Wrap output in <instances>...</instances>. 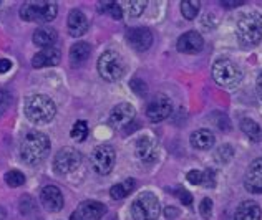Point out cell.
I'll list each match as a JSON object with an SVG mask.
<instances>
[{"mask_svg":"<svg viewBox=\"0 0 262 220\" xmlns=\"http://www.w3.org/2000/svg\"><path fill=\"white\" fill-rule=\"evenodd\" d=\"M174 215H178V212L174 210V209H166V217H174Z\"/></svg>","mask_w":262,"mask_h":220,"instance_id":"cell-42","label":"cell"},{"mask_svg":"<svg viewBox=\"0 0 262 220\" xmlns=\"http://www.w3.org/2000/svg\"><path fill=\"white\" fill-rule=\"evenodd\" d=\"M128 43L138 52H146L153 45V33L146 27H135L126 33Z\"/></svg>","mask_w":262,"mask_h":220,"instance_id":"cell-14","label":"cell"},{"mask_svg":"<svg viewBox=\"0 0 262 220\" xmlns=\"http://www.w3.org/2000/svg\"><path fill=\"white\" fill-rule=\"evenodd\" d=\"M32 212H35V201L30 195H24L20 199V214L29 215Z\"/></svg>","mask_w":262,"mask_h":220,"instance_id":"cell-31","label":"cell"},{"mask_svg":"<svg viewBox=\"0 0 262 220\" xmlns=\"http://www.w3.org/2000/svg\"><path fill=\"white\" fill-rule=\"evenodd\" d=\"M81 164V154L73 148H61L53 157V169L60 176L75 173Z\"/></svg>","mask_w":262,"mask_h":220,"instance_id":"cell-9","label":"cell"},{"mask_svg":"<svg viewBox=\"0 0 262 220\" xmlns=\"http://www.w3.org/2000/svg\"><path fill=\"white\" fill-rule=\"evenodd\" d=\"M241 129H243V133L249 137L251 141H260L262 139V129L254 119H249V118L243 119L241 121Z\"/></svg>","mask_w":262,"mask_h":220,"instance_id":"cell-25","label":"cell"},{"mask_svg":"<svg viewBox=\"0 0 262 220\" xmlns=\"http://www.w3.org/2000/svg\"><path fill=\"white\" fill-rule=\"evenodd\" d=\"M48 153H50V139L48 136L40 131L27 133L22 144H20V157L29 166H38L42 164Z\"/></svg>","mask_w":262,"mask_h":220,"instance_id":"cell-1","label":"cell"},{"mask_svg":"<svg viewBox=\"0 0 262 220\" xmlns=\"http://www.w3.org/2000/svg\"><path fill=\"white\" fill-rule=\"evenodd\" d=\"M58 13V7L55 2H27L22 5L20 9V18L25 20V22H37V23H45V22H52V20L57 17Z\"/></svg>","mask_w":262,"mask_h":220,"instance_id":"cell-4","label":"cell"},{"mask_svg":"<svg viewBox=\"0 0 262 220\" xmlns=\"http://www.w3.org/2000/svg\"><path fill=\"white\" fill-rule=\"evenodd\" d=\"M237 40L243 46H254L262 40V15L257 12H247L241 15L236 25Z\"/></svg>","mask_w":262,"mask_h":220,"instance_id":"cell-3","label":"cell"},{"mask_svg":"<svg viewBox=\"0 0 262 220\" xmlns=\"http://www.w3.org/2000/svg\"><path fill=\"white\" fill-rule=\"evenodd\" d=\"M244 187L252 194H262V157L252 161L244 176Z\"/></svg>","mask_w":262,"mask_h":220,"instance_id":"cell-15","label":"cell"},{"mask_svg":"<svg viewBox=\"0 0 262 220\" xmlns=\"http://www.w3.org/2000/svg\"><path fill=\"white\" fill-rule=\"evenodd\" d=\"M191 146L194 149H211V146L214 144V134H212L209 129H199L191 134Z\"/></svg>","mask_w":262,"mask_h":220,"instance_id":"cell-22","label":"cell"},{"mask_svg":"<svg viewBox=\"0 0 262 220\" xmlns=\"http://www.w3.org/2000/svg\"><path fill=\"white\" fill-rule=\"evenodd\" d=\"M234 157V149L229 146V144H224V146H221L216 154H214V159L219 162V164H227L231 159Z\"/></svg>","mask_w":262,"mask_h":220,"instance_id":"cell-28","label":"cell"},{"mask_svg":"<svg viewBox=\"0 0 262 220\" xmlns=\"http://www.w3.org/2000/svg\"><path fill=\"white\" fill-rule=\"evenodd\" d=\"M136 109L129 105V103H120L118 106L113 108V111L110 113V126L115 129H121L129 126V123L135 119Z\"/></svg>","mask_w":262,"mask_h":220,"instance_id":"cell-12","label":"cell"},{"mask_svg":"<svg viewBox=\"0 0 262 220\" xmlns=\"http://www.w3.org/2000/svg\"><path fill=\"white\" fill-rule=\"evenodd\" d=\"M61 53L57 48H43L42 52L33 55L32 66L33 68H45V66H55L60 63Z\"/></svg>","mask_w":262,"mask_h":220,"instance_id":"cell-19","label":"cell"},{"mask_svg":"<svg viewBox=\"0 0 262 220\" xmlns=\"http://www.w3.org/2000/svg\"><path fill=\"white\" fill-rule=\"evenodd\" d=\"M5 182L9 187H20L25 184V176L20 170H9L5 174Z\"/></svg>","mask_w":262,"mask_h":220,"instance_id":"cell-29","label":"cell"},{"mask_svg":"<svg viewBox=\"0 0 262 220\" xmlns=\"http://www.w3.org/2000/svg\"><path fill=\"white\" fill-rule=\"evenodd\" d=\"M135 189V179H125L123 182L115 184L112 190H110V195L115 201H120V199H125L131 194V190Z\"/></svg>","mask_w":262,"mask_h":220,"instance_id":"cell-24","label":"cell"},{"mask_svg":"<svg viewBox=\"0 0 262 220\" xmlns=\"http://www.w3.org/2000/svg\"><path fill=\"white\" fill-rule=\"evenodd\" d=\"M203 46H204V40L194 30L186 32L184 35H181V37H179V40H178V50L181 52V53L194 55V53L201 52Z\"/></svg>","mask_w":262,"mask_h":220,"instance_id":"cell-17","label":"cell"},{"mask_svg":"<svg viewBox=\"0 0 262 220\" xmlns=\"http://www.w3.org/2000/svg\"><path fill=\"white\" fill-rule=\"evenodd\" d=\"M244 2H241V0H237V2H223V7H226V9H231V7H241Z\"/></svg>","mask_w":262,"mask_h":220,"instance_id":"cell-40","label":"cell"},{"mask_svg":"<svg viewBox=\"0 0 262 220\" xmlns=\"http://www.w3.org/2000/svg\"><path fill=\"white\" fill-rule=\"evenodd\" d=\"M90 161H92V167L95 169L96 174H100V176L110 174L113 170L115 161H116L115 148L110 146V144H101V146L93 149Z\"/></svg>","mask_w":262,"mask_h":220,"instance_id":"cell-8","label":"cell"},{"mask_svg":"<svg viewBox=\"0 0 262 220\" xmlns=\"http://www.w3.org/2000/svg\"><path fill=\"white\" fill-rule=\"evenodd\" d=\"M199 212H201V215L204 218L211 217V214H212V201L211 199H203L201 205H199Z\"/></svg>","mask_w":262,"mask_h":220,"instance_id":"cell-36","label":"cell"},{"mask_svg":"<svg viewBox=\"0 0 262 220\" xmlns=\"http://www.w3.org/2000/svg\"><path fill=\"white\" fill-rule=\"evenodd\" d=\"M12 103V96L9 91H5V89H0V116H2L7 109H9Z\"/></svg>","mask_w":262,"mask_h":220,"instance_id":"cell-33","label":"cell"},{"mask_svg":"<svg viewBox=\"0 0 262 220\" xmlns=\"http://www.w3.org/2000/svg\"><path fill=\"white\" fill-rule=\"evenodd\" d=\"M178 197H179V201H181V204H184V205H191L192 204V195L189 194L188 190L181 189L178 192Z\"/></svg>","mask_w":262,"mask_h":220,"instance_id":"cell-38","label":"cell"},{"mask_svg":"<svg viewBox=\"0 0 262 220\" xmlns=\"http://www.w3.org/2000/svg\"><path fill=\"white\" fill-rule=\"evenodd\" d=\"M100 12L101 13H110L113 18H121L123 15V9H121V5L120 4H116V2H101L100 4Z\"/></svg>","mask_w":262,"mask_h":220,"instance_id":"cell-30","label":"cell"},{"mask_svg":"<svg viewBox=\"0 0 262 220\" xmlns=\"http://www.w3.org/2000/svg\"><path fill=\"white\" fill-rule=\"evenodd\" d=\"M126 5H128V13L131 17L141 15L143 10L146 9V2L144 0H131V2H126Z\"/></svg>","mask_w":262,"mask_h":220,"instance_id":"cell-32","label":"cell"},{"mask_svg":"<svg viewBox=\"0 0 262 220\" xmlns=\"http://www.w3.org/2000/svg\"><path fill=\"white\" fill-rule=\"evenodd\" d=\"M186 177H188V181L192 185H201V182H203V173H201V170H189Z\"/></svg>","mask_w":262,"mask_h":220,"instance_id":"cell-37","label":"cell"},{"mask_svg":"<svg viewBox=\"0 0 262 220\" xmlns=\"http://www.w3.org/2000/svg\"><path fill=\"white\" fill-rule=\"evenodd\" d=\"M234 220H260V207L254 201H244L236 210Z\"/></svg>","mask_w":262,"mask_h":220,"instance_id":"cell-20","label":"cell"},{"mask_svg":"<svg viewBox=\"0 0 262 220\" xmlns=\"http://www.w3.org/2000/svg\"><path fill=\"white\" fill-rule=\"evenodd\" d=\"M12 68V61L7 58H0V73H7Z\"/></svg>","mask_w":262,"mask_h":220,"instance_id":"cell-39","label":"cell"},{"mask_svg":"<svg viewBox=\"0 0 262 220\" xmlns=\"http://www.w3.org/2000/svg\"><path fill=\"white\" fill-rule=\"evenodd\" d=\"M40 202L47 210L60 212L63 207V194L57 185H45L40 192Z\"/></svg>","mask_w":262,"mask_h":220,"instance_id":"cell-16","label":"cell"},{"mask_svg":"<svg viewBox=\"0 0 262 220\" xmlns=\"http://www.w3.org/2000/svg\"><path fill=\"white\" fill-rule=\"evenodd\" d=\"M129 86H131V89H133V91L136 93V94H144L146 93V83H144V81H141L140 78H133L129 81Z\"/></svg>","mask_w":262,"mask_h":220,"instance_id":"cell-35","label":"cell"},{"mask_svg":"<svg viewBox=\"0 0 262 220\" xmlns=\"http://www.w3.org/2000/svg\"><path fill=\"white\" fill-rule=\"evenodd\" d=\"M212 78L217 85L224 88H236L241 80H243V71L241 68L232 63L227 58H219L214 65H212Z\"/></svg>","mask_w":262,"mask_h":220,"instance_id":"cell-6","label":"cell"},{"mask_svg":"<svg viewBox=\"0 0 262 220\" xmlns=\"http://www.w3.org/2000/svg\"><path fill=\"white\" fill-rule=\"evenodd\" d=\"M158 153H160V148H158V142L155 137L141 136L140 139L136 141V156L140 157V161L146 164H153L158 159Z\"/></svg>","mask_w":262,"mask_h":220,"instance_id":"cell-13","label":"cell"},{"mask_svg":"<svg viewBox=\"0 0 262 220\" xmlns=\"http://www.w3.org/2000/svg\"><path fill=\"white\" fill-rule=\"evenodd\" d=\"M106 207L98 201H85L73 212L70 220H100L105 215Z\"/></svg>","mask_w":262,"mask_h":220,"instance_id":"cell-11","label":"cell"},{"mask_svg":"<svg viewBox=\"0 0 262 220\" xmlns=\"http://www.w3.org/2000/svg\"><path fill=\"white\" fill-rule=\"evenodd\" d=\"M126 70V65H125V60L118 53V52H113V50H108L105 52L100 57L98 60V73L103 80L106 81H118L121 80V77L125 75Z\"/></svg>","mask_w":262,"mask_h":220,"instance_id":"cell-5","label":"cell"},{"mask_svg":"<svg viewBox=\"0 0 262 220\" xmlns=\"http://www.w3.org/2000/svg\"><path fill=\"white\" fill-rule=\"evenodd\" d=\"M70 136L73 137L75 141H78V142L85 141L86 136H88V125H86L85 121H77L73 125V128H72Z\"/></svg>","mask_w":262,"mask_h":220,"instance_id":"cell-27","label":"cell"},{"mask_svg":"<svg viewBox=\"0 0 262 220\" xmlns=\"http://www.w3.org/2000/svg\"><path fill=\"white\" fill-rule=\"evenodd\" d=\"M25 116L35 125H47L57 114V106L47 94H33L25 100Z\"/></svg>","mask_w":262,"mask_h":220,"instance_id":"cell-2","label":"cell"},{"mask_svg":"<svg viewBox=\"0 0 262 220\" xmlns=\"http://www.w3.org/2000/svg\"><path fill=\"white\" fill-rule=\"evenodd\" d=\"M201 185H204V187H214V185H216V173H214V170H211V169L204 170Z\"/></svg>","mask_w":262,"mask_h":220,"instance_id":"cell-34","label":"cell"},{"mask_svg":"<svg viewBox=\"0 0 262 220\" xmlns=\"http://www.w3.org/2000/svg\"><path fill=\"white\" fill-rule=\"evenodd\" d=\"M92 55V46L86 42H78L70 48V61L73 66L83 65Z\"/></svg>","mask_w":262,"mask_h":220,"instance_id":"cell-23","label":"cell"},{"mask_svg":"<svg viewBox=\"0 0 262 220\" xmlns=\"http://www.w3.org/2000/svg\"><path fill=\"white\" fill-rule=\"evenodd\" d=\"M160 212V201L153 192H143L131 204V215L135 220H158Z\"/></svg>","mask_w":262,"mask_h":220,"instance_id":"cell-7","label":"cell"},{"mask_svg":"<svg viewBox=\"0 0 262 220\" xmlns=\"http://www.w3.org/2000/svg\"><path fill=\"white\" fill-rule=\"evenodd\" d=\"M199 7H201V4L196 2V0H184V2H181V12L184 18L188 20L196 18L199 13Z\"/></svg>","mask_w":262,"mask_h":220,"instance_id":"cell-26","label":"cell"},{"mask_svg":"<svg viewBox=\"0 0 262 220\" xmlns=\"http://www.w3.org/2000/svg\"><path fill=\"white\" fill-rule=\"evenodd\" d=\"M257 93H259V98L262 100V73L259 75V78H257Z\"/></svg>","mask_w":262,"mask_h":220,"instance_id":"cell-41","label":"cell"},{"mask_svg":"<svg viewBox=\"0 0 262 220\" xmlns=\"http://www.w3.org/2000/svg\"><path fill=\"white\" fill-rule=\"evenodd\" d=\"M33 43L38 46H52L55 42H57V30L52 29V27H40L35 32H33Z\"/></svg>","mask_w":262,"mask_h":220,"instance_id":"cell-21","label":"cell"},{"mask_svg":"<svg viewBox=\"0 0 262 220\" xmlns=\"http://www.w3.org/2000/svg\"><path fill=\"white\" fill-rule=\"evenodd\" d=\"M86 30H88L86 15L78 9L72 10L70 15H68V33H70L72 37L78 38L81 35H85Z\"/></svg>","mask_w":262,"mask_h":220,"instance_id":"cell-18","label":"cell"},{"mask_svg":"<svg viewBox=\"0 0 262 220\" xmlns=\"http://www.w3.org/2000/svg\"><path fill=\"white\" fill-rule=\"evenodd\" d=\"M171 113H173V105H171V100L164 94H158L156 98H153V101H149V105L146 108L148 119L153 123H160L163 119H166Z\"/></svg>","mask_w":262,"mask_h":220,"instance_id":"cell-10","label":"cell"}]
</instances>
